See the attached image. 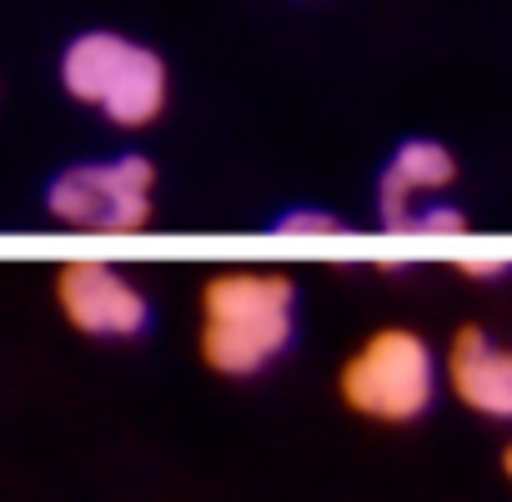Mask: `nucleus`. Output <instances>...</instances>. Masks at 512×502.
<instances>
[{
    "instance_id": "f03ea898",
    "label": "nucleus",
    "mask_w": 512,
    "mask_h": 502,
    "mask_svg": "<svg viewBox=\"0 0 512 502\" xmlns=\"http://www.w3.org/2000/svg\"><path fill=\"white\" fill-rule=\"evenodd\" d=\"M61 86L71 101L96 106L111 126L141 131L166 111V61L141 46L126 41L116 31H81L66 51H61Z\"/></svg>"
},
{
    "instance_id": "0eeeda50",
    "label": "nucleus",
    "mask_w": 512,
    "mask_h": 502,
    "mask_svg": "<svg viewBox=\"0 0 512 502\" xmlns=\"http://www.w3.org/2000/svg\"><path fill=\"white\" fill-rule=\"evenodd\" d=\"M452 176H457V161H452V151L442 141H422V136L417 141H402L397 156H392V166H387V176H382V196H377L382 226L387 231H412L417 201L447 191Z\"/></svg>"
},
{
    "instance_id": "9b49d317",
    "label": "nucleus",
    "mask_w": 512,
    "mask_h": 502,
    "mask_svg": "<svg viewBox=\"0 0 512 502\" xmlns=\"http://www.w3.org/2000/svg\"><path fill=\"white\" fill-rule=\"evenodd\" d=\"M502 472H507V477H512V447H507V452H502Z\"/></svg>"
},
{
    "instance_id": "39448f33",
    "label": "nucleus",
    "mask_w": 512,
    "mask_h": 502,
    "mask_svg": "<svg viewBox=\"0 0 512 502\" xmlns=\"http://www.w3.org/2000/svg\"><path fill=\"white\" fill-rule=\"evenodd\" d=\"M56 302L66 322L86 337H141L151 327L146 292L111 262H66L56 272Z\"/></svg>"
},
{
    "instance_id": "9d476101",
    "label": "nucleus",
    "mask_w": 512,
    "mask_h": 502,
    "mask_svg": "<svg viewBox=\"0 0 512 502\" xmlns=\"http://www.w3.org/2000/svg\"><path fill=\"white\" fill-rule=\"evenodd\" d=\"M457 267H462L467 277H502L512 262H507V257H462Z\"/></svg>"
},
{
    "instance_id": "7ed1b4c3",
    "label": "nucleus",
    "mask_w": 512,
    "mask_h": 502,
    "mask_svg": "<svg viewBox=\"0 0 512 502\" xmlns=\"http://www.w3.org/2000/svg\"><path fill=\"white\" fill-rule=\"evenodd\" d=\"M342 402L372 422H417L437 402V357L407 327L372 332L342 367Z\"/></svg>"
},
{
    "instance_id": "20e7f679",
    "label": "nucleus",
    "mask_w": 512,
    "mask_h": 502,
    "mask_svg": "<svg viewBox=\"0 0 512 502\" xmlns=\"http://www.w3.org/2000/svg\"><path fill=\"white\" fill-rule=\"evenodd\" d=\"M46 211L76 231H141L156 211V166L146 156L71 166L51 181Z\"/></svg>"
},
{
    "instance_id": "6e6552de",
    "label": "nucleus",
    "mask_w": 512,
    "mask_h": 502,
    "mask_svg": "<svg viewBox=\"0 0 512 502\" xmlns=\"http://www.w3.org/2000/svg\"><path fill=\"white\" fill-rule=\"evenodd\" d=\"M277 231H282V236H337L342 221L327 216V211H287V216L277 221Z\"/></svg>"
},
{
    "instance_id": "1a4fd4ad",
    "label": "nucleus",
    "mask_w": 512,
    "mask_h": 502,
    "mask_svg": "<svg viewBox=\"0 0 512 502\" xmlns=\"http://www.w3.org/2000/svg\"><path fill=\"white\" fill-rule=\"evenodd\" d=\"M417 231H462L467 226V216L457 211V206H442V201H432V206H422L417 211V221H412Z\"/></svg>"
},
{
    "instance_id": "f257e3e1",
    "label": "nucleus",
    "mask_w": 512,
    "mask_h": 502,
    "mask_svg": "<svg viewBox=\"0 0 512 502\" xmlns=\"http://www.w3.org/2000/svg\"><path fill=\"white\" fill-rule=\"evenodd\" d=\"M297 337V287L282 272H216L201 287V357L221 377H256Z\"/></svg>"
},
{
    "instance_id": "423d86ee",
    "label": "nucleus",
    "mask_w": 512,
    "mask_h": 502,
    "mask_svg": "<svg viewBox=\"0 0 512 502\" xmlns=\"http://www.w3.org/2000/svg\"><path fill=\"white\" fill-rule=\"evenodd\" d=\"M447 387L467 412L512 422V347H497L487 332L462 327L447 347Z\"/></svg>"
}]
</instances>
